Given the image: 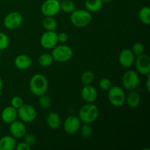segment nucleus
<instances>
[{"mask_svg":"<svg viewBox=\"0 0 150 150\" xmlns=\"http://www.w3.org/2000/svg\"><path fill=\"white\" fill-rule=\"evenodd\" d=\"M48 88V82L46 77L42 74H35L29 81V89L31 92L36 96L46 93Z\"/></svg>","mask_w":150,"mask_h":150,"instance_id":"obj_1","label":"nucleus"},{"mask_svg":"<svg viewBox=\"0 0 150 150\" xmlns=\"http://www.w3.org/2000/svg\"><path fill=\"white\" fill-rule=\"evenodd\" d=\"M99 108L96 105L86 103L80 108L79 111V118L83 123L92 124L95 122L99 116Z\"/></svg>","mask_w":150,"mask_h":150,"instance_id":"obj_2","label":"nucleus"},{"mask_svg":"<svg viewBox=\"0 0 150 150\" xmlns=\"http://www.w3.org/2000/svg\"><path fill=\"white\" fill-rule=\"evenodd\" d=\"M92 20L90 12L87 10H75L70 15V21L73 26L78 28H83L87 26Z\"/></svg>","mask_w":150,"mask_h":150,"instance_id":"obj_3","label":"nucleus"},{"mask_svg":"<svg viewBox=\"0 0 150 150\" xmlns=\"http://www.w3.org/2000/svg\"><path fill=\"white\" fill-rule=\"evenodd\" d=\"M51 55L54 61L57 62H66L71 59L73 56V51L68 45H56L53 48Z\"/></svg>","mask_w":150,"mask_h":150,"instance_id":"obj_4","label":"nucleus"},{"mask_svg":"<svg viewBox=\"0 0 150 150\" xmlns=\"http://www.w3.org/2000/svg\"><path fill=\"white\" fill-rule=\"evenodd\" d=\"M108 98L113 106L121 107L125 103L126 95L122 88L119 86H111L108 90Z\"/></svg>","mask_w":150,"mask_h":150,"instance_id":"obj_5","label":"nucleus"},{"mask_svg":"<svg viewBox=\"0 0 150 150\" xmlns=\"http://www.w3.org/2000/svg\"><path fill=\"white\" fill-rule=\"evenodd\" d=\"M122 84L127 90H135L140 83L139 73L134 70H129L124 73L122 76Z\"/></svg>","mask_w":150,"mask_h":150,"instance_id":"obj_6","label":"nucleus"},{"mask_svg":"<svg viewBox=\"0 0 150 150\" xmlns=\"http://www.w3.org/2000/svg\"><path fill=\"white\" fill-rule=\"evenodd\" d=\"M18 117L23 122L31 123L35 121L37 117V111L32 105L23 103L17 109Z\"/></svg>","mask_w":150,"mask_h":150,"instance_id":"obj_7","label":"nucleus"},{"mask_svg":"<svg viewBox=\"0 0 150 150\" xmlns=\"http://www.w3.org/2000/svg\"><path fill=\"white\" fill-rule=\"evenodd\" d=\"M23 23V16L18 12H11L5 16L4 26L9 30H14L20 27Z\"/></svg>","mask_w":150,"mask_h":150,"instance_id":"obj_8","label":"nucleus"},{"mask_svg":"<svg viewBox=\"0 0 150 150\" xmlns=\"http://www.w3.org/2000/svg\"><path fill=\"white\" fill-rule=\"evenodd\" d=\"M60 11V1L59 0H45L41 5V12L45 16H57Z\"/></svg>","mask_w":150,"mask_h":150,"instance_id":"obj_9","label":"nucleus"},{"mask_svg":"<svg viewBox=\"0 0 150 150\" xmlns=\"http://www.w3.org/2000/svg\"><path fill=\"white\" fill-rule=\"evenodd\" d=\"M137 73L141 75H147L150 73V57L146 54H141L135 59Z\"/></svg>","mask_w":150,"mask_h":150,"instance_id":"obj_10","label":"nucleus"},{"mask_svg":"<svg viewBox=\"0 0 150 150\" xmlns=\"http://www.w3.org/2000/svg\"><path fill=\"white\" fill-rule=\"evenodd\" d=\"M58 42L57 34L55 31H45L40 38V44L45 49H52Z\"/></svg>","mask_w":150,"mask_h":150,"instance_id":"obj_11","label":"nucleus"},{"mask_svg":"<svg viewBox=\"0 0 150 150\" xmlns=\"http://www.w3.org/2000/svg\"><path fill=\"white\" fill-rule=\"evenodd\" d=\"M81 120L76 116H69L63 123L64 130L67 134L73 135L77 133L81 127Z\"/></svg>","mask_w":150,"mask_h":150,"instance_id":"obj_12","label":"nucleus"},{"mask_svg":"<svg viewBox=\"0 0 150 150\" xmlns=\"http://www.w3.org/2000/svg\"><path fill=\"white\" fill-rule=\"evenodd\" d=\"M98 94L96 88L91 84L84 85L81 91V96L82 99L87 103H92L95 102L98 98Z\"/></svg>","mask_w":150,"mask_h":150,"instance_id":"obj_13","label":"nucleus"},{"mask_svg":"<svg viewBox=\"0 0 150 150\" xmlns=\"http://www.w3.org/2000/svg\"><path fill=\"white\" fill-rule=\"evenodd\" d=\"M9 130L12 136L15 139H21L24 136L26 133V127L24 122L22 121L15 120L10 124Z\"/></svg>","mask_w":150,"mask_h":150,"instance_id":"obj_14","label":"nucleus"},{"mask_svg":"<svg viewBox=\"0 0 150 150\" xmlns=\"http://www.w3.org/2000/svg\"><path fill=\"white\" fill-rule=\"evenodd\" d=\"M135 55L130 49H124L119 55V63L125 68L130 67L135 62Z\"/></svg>","mask_w":150,"mask_h":150,"instance_id":"obj_15","label":"nucleus"},{"mask_svg":"<svg viewBox=\"0 0 150 150\" xmlns=\"http://www.w3.org/2000/svg\"><path fill=\"white\" fill-rule=\"evenodd\" d=\"M18 117V111L17 109L13 108L12 105L7 106L2 110L1 114V119L2 122L5 124L12 123L16 120Z\"/></svg>","mask_w":150,"mask_h":150,"instance_id":"obj_16","label":"nucleus"},{"mask_svg":"<svg viewBox=\"0 0 150 150\" xmlns=\"http://www.w3.org/2000/svg\"><path fill=\"white\" fill-rule=\"evenodd\" d=\"M14 64L18 70H27L32 65V59L26 54H20L15 59Z\"/></svg>","mask_w":150,"mask_h":150,"instance_id":"obj_17","label":"nucleus"},{"mask_svg":"<svg viewBox=\"0 0 150 150\" xmlns=\"http://www.w3.org/2000/svg\"><path fill=\"white\" fill-rule=\"evenodd\" d=\"M46 123L49 128L57 130L61 126V117L57 113L50 112L46 117Z\"/></svg>","mask_w":150,"mask_h":150,"instance_id":"obj_18","label":"nucleus"},{"mask_svg":"<svg viewBox=\"0 0 150 150\" xmlns=\"http://www.w3.org/2000/svg\"><path fill=\"white\" fill-rule=\"evenodd\" d=\"M16 144V139L12 136H4L0 139V150H13Z\"/></svg>","mask_w":150,"mask_h":150,"instance_id":"obj_19","label":"nucleus"},{"mask_svg":"<svg viewBox=\"0 0 150 150\" xmlns=\"http://www.w3.org/2000/svg\"><path fill=\"white\" fill-rule=\"evenodd\" d=\"M141 102L140 95L134 90H131L125 98V103L130 108H136Z\"/></svg>","mask_w":150,"mask_h":150,"instance_id":"obj_20","label":"nucleus"},{"mask_svg":"<svg viewBox=\"0 0 150 150\" xmlns=\"http://www.w3.org/2000/svg\"><path fill=\"white\" fill-rule=\"evenodd\" d=\"M85 7L90 13L99 12L103 7V2L102 0H86Z\"/></svg>","mask_w":150,"mask_h":150,"instance_id":"obj_21","label":"nucleus"},{"mask_svg":"<svg viewBox=\"0 0 150 150\" xmlns=\"http://www.w3.org/2000/svg\"><path fill=\"white\" fill-rule=\"evenodd\" d=\"M42 25L45 31H56L57 29V21L51 16H45L42 20Z\"/></svg>","mask_w":150,"mask_h":150,"instance_id":"obj_22","label":"nucleus"},{"mask_svg":"<svg viewBox=\"0 0 150 150\" xmlns=\"http://www.w3.org/2000/svg\"><path fill=\"white\" fill-rule=\"evenodd\" d=\"M139 18L141 21L146 25L150 24V8L148 6L142 7L139 12Z\"/></svg>","mask_w":150,"mask_h":150,"instance_id":"obj_23","label":"nucleus"},{"mask_svg":"<svg viewBox=\"0 0 150 150\" xmlns=\"http://www.w3.org/2000/svg\"><path fill=\"white\" fill-rule=\"evenodd\" d=\"M54 58H53L51 54H48V53H44L42 54L38 58V63L41 67H49L54 62Z\"/></svg>","mask_w":150,"mask_h":150,"instance_id":"obj_24","label":"nucleus"},{"mask_svg":"<svg viewBox=\"0 0 150 150\" xmlns=\"http://www.w3.org/2000/svg\"><path fill=\"white\" fill-rule=\"evenodd\" d=\"M76 10V4L71 0H64L60 2V10L66 13H71Z\"/></svg>","mask_w":150,"mask_h":150,"instance_id":"obj_25","label":"nucleus"},{"mask_svg":"<svg viewBox=\"0 0 150 150\" xmlns=\"http://www.w3.org/2000/svg\"><path fill=\"white\" fill-rule=\"evenodd\" d=\"M81 80L83 84H91L95 80V74L92 71L90 70H86L84 71L81 75Z\"/></svg>","mask_w":150,"mask_h":150,"instance_id":"obj_26","label":"nucleus"},{"mask_svg":"<svg viewBox=\"0 0 150 150\" xmlns=\"http://www.w3.org/2000/svg\"><path fill=\"white\" fill-rule=\"evenodd\" d=\"M39 100H38V103H39L40 105L42 107V108H48L51 107V99L46 93L43 94V95H40Z\"/></svg>","mask_w":150,"mask_h":150,"instance_id":"obj_27","label":"nucleus"},{"mask_svg":"<svg viewBox=\"0 0 150 150\" xmlns=\"http://www.w3.org/2000/svg\"><path fill=\"white\" fill-rule=\"evenodd\" d=\"M79 130H80L81 135L84 139L90 137L92 134V131H93L90 124H86V123H83V125H81Z\"/></svg>","mask_w":150,"mask_h":150,"instance_id":"obj_28","label":"nucleus"},{"mask_svg":"<svg viewBox=\"0 0 150 150\" xmlns=\"http://www.w3.org/2000/svg\"><path fill=\"white\" fill-rule=\"evenodd\" d=\"M145 47L144 45L142 42H135L134 44L132 46V52L133 53L135 56H139L141 54H143L144 52Z\"/></svg>","mask_w":150,"mask_h":150,"instance_id":"obj_29","label":"nucleus"},{"mask_svg":"<svg viewBox=\"0 0 150 150\" xmlns=\"http://www.w3.org/2000/svg\"><path fill=\"white\" fill-rule=\"evenodd\" d=\"M10 45V39L6 34L0 32V51H3L8 48Z\"/></svg>","mask_w":150,"mask_h":150,"instance_id":"obj_30","label":"nucleus"},{"mask_svg":"<svg viewBox=\"0 0 150 150\" xmlns=\"http://www.w3.org/2000/svg\"><path fill=\"white\" fill-rule=\"evenodd\" d=\"M23 139H24L23 142L27 144L28 145H29L30 146H35L37 142L36 136L35 135L32 134V133H26L24 135V136H23Z\"/></svg>","mask_w":150,"mask_h":150,"instance_id":"obj_31","label":"nucleus"},{"mask_svg":"<svg viewBox=\"0 0 150 150\" xmlns=\"http://www.w3.org/2000/svg\"><path fill=\"white\" fill-rule=\"evenodd\" d=\"M112 86L111 81L108 79V78H103L100 79L99 82V86L102 90L108 91Z\"/></svg>","mask_w":150,"mask_h":150,"instance_id":"obj_32","label":"nucleus"},{"mask_svg":"<svg viewBox=\"0 0 150 150\" xmlns=\"http://www.w3.org/2000/svg\"><path fill=\"white\" fill-rule=\"evenodd\" d=\"M10 103H11V105L13 108L18 109V108H19L22 105H23V100L21 97L15 96L12 98Z\"/></svg>","mask_w":150,"mask_h":150,"instance_id":"obj_33","label":"nucleus"},{"mask_svg":"<svg viewBox=\"0 0 150 150\" xmlns=\"http://www.w3.org/2000/svg\"><path fill=\"white\" fill-rule=\"evenodd\" d=\"M68 35L66 32H60V33L57 34V39H58V42H62V43H64L68 40Z\"/></svg>","mask_w":150,"mask_h":150,"instance_id":"obj_34","label":"nucleus"},{"mask_svg":"<svg viewBox=\"0 0 150 150\" xmlns=\"http://www.w3.org/2000/svg\"><path fill=\"white\" fill-rule=\"evenodd\" d=\"M31 148H32V146L28 145L24 142L18 144H16V149L17 150H30Z\"/></svg>","mask_w":150,"mask_h":150,"instance_id":"obj_35","label":"nucleus"},{"mask_svg":"<svg viewBox=\"0 0 150 150\" xmlns=\"http://www.w3.org/2000/svg\"><path fill=\"white\" fill-rule=\"evenodd\" d=\"M146 76H147V81H146V90H147L148 92H149L150 91V76H149V74H147Z\"/></svg>","mask_w":150,"mask_h":150,"instance_id":"obj_36","label":"nucleus"},{"mask_svg":"<svg viewBox=\"0 0 150 150\" xmlns=\"http://www.w3.org/2000/svg\"><path fill=\"white\" fill-rule=\"evenodd\" d=\"M2 89H3V81L1 78L0 77V95H1V92H2Z\"/></svg>","mask_w":150,"mask_h":150,"instance_id":"obj_37","label":"nucleus"},{"mask_svg":"<svg viewBox=\"0 0 150 150\" xmlns=\"http://www.w3.org/2000/svg\"><path fill=\"white\" fill-rule=\"evenodd\" d=\"M103 4H108V3H111L113 0H102Z\"/></svg>","mask_w":150,"mask_h":150,"instance_id":"obj_38","label":"nucleus"},{"mask_svg":"<svg viewBox=\"0 0 150 150\" xmlns=\"http://www.w3.org/2000/svg\"><path fill=\"white\" fill-rule=\"evenodd\" d=\"M0 59H1V52H0Z\"/></svg>","mask_w":150,"mask_h":150,"instance_id":"obj_39","label":"nucleus"}]
</instances>
